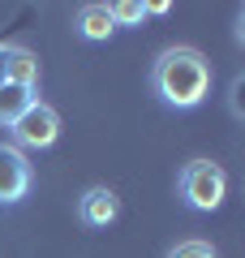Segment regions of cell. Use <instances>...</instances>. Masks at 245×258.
<instances>
[{
  "label": "cell",
  "instance_id": "7",
  "mask_svg": "<svg viewBox=\"0 0 245 258\" xmlns=\"http://www.w3.org/2000/svg\"><path fill=\"white\" fill-rule=\"evenodd\" d=\"M5 82H18V86H39V56L26 52V47H9V64H5Z\"/></svg>",
  "mask_w": 245,
  "mask_h": 258
},
{
  "label": "cell",
  "instance_id": "1",
  "mask_svg": "<svg viewBox=\"0 0 245 258\" xmlns=\"http://www.w3.org/2000/svg\"><path fill=\"white\" fill-rule=\"evenodd\" d=\"M151 86L172 108H198L211 95V60L198 47H168L151 69Z\"/></svg>",
  "mask_w": 245,
  "mask_h": 258
},
{
  "label": "cell",
  "instance_id": "12",
  "mask_svg": "<svg viewBox=\"0 0 245 258\" xmlns=\"http://www.w3.org/2000/svg\"><path fill=\"white\" fill-rule=\"evenodd\" d=\"M5 64H9V43H0V82H5Z\"/></svg>",
  "mask_w": 245,
  "mask_h": 258
},
{
  "label": "cell",
  "instance_id": "4",
  "mask_svg": "<svg viewBox=\"0 0 245 258\" xmlns=\"http://www.w3.org/2000/svg\"><path fill=\"white\" fill-rule=\"evenodd\" d=\"M30 181H35L30 159L22 155L13 142H0V207L22 203V198L30 194Z\"/></svg>",
  "mask_w": 245,
  "mask_h": 258
},
{
  "label": "cell",
  "instance_id": "2",
  "mask_svg": "<svg viewBox=\"0 0 245 258\" xmlns=\"http://www.w3.org/2000/svg\"><path fill=\"white\" fill-rule=\"evenodd\" d=\"M228 194V176L219 164H211V159H190V164L181 168V198L194 207V211H215L219 203H224Z\"/></svg>",
  "mask_w": 245,
  "mask_h": 258
},
{
  "label": "cell",
  "instance_id": "8",
  "mask_svg": "<svg viewBox=\"0 0 245 258\" xmlns=\"http://www.w3.org/2000/svg\"><path fill=\"white\" fill-rule=\"evenodd\" d=\"M78 30H82V39H108L116 30L108 5H82L78 9Z\"/></svg>",
  "mask_w": 245,
  "mask_h": 258
},
{
  "label": "cell",
  "instance_id": "5",
  "mask_svg": "<svg viewBox=\"0 0 245 258\" xmlns=\"http://www.w3.org/2000/svg\"><path fill=\"white\" fill-rule=\"evenodd\" d=\"M78 215H82L86 228H108V224L120 215V198L108 189V185H91V189L78 198Z\"/></svg>",
  "mask_w": 245,
  "mask_h": 258
},
{
  "label": "cell",
  "instance_id": "6",
  "mask_svg": "<svg viewBox=\"0 0 245 258\" xmlns=\"http://www.w3.org/2000/svg\"><path fill=\"white\" fill-rule=\"evenodd\" d=\"M35 103V91L30 86H18V82H0V125L13 129V120Z\"/></svg>",
  "mask_w": 245,
  "mask_h": 258
},
{
  "label": "cell",
  "instance_id": "11",
  "mask_svg": "<svg viewBox=\"0 0 245 258\" xmlns=\"http://www.w3.org/2000/svg\"><path fill=\"white\" fill-rule=\"evenodd\" d=\"M241 95H245V78H236V82H232V95H228V103H232V116H245Z\"/></svg>",
  "mask_w": 245,
  "mask_h": 258
},
{
  "label": "cell",
  "instance_id": "3",
  "mask_svg": "<svg viewBox=\"0 0 245 258\" xmlns=\"http://www.w3.org/2000/svg\"><path fill=\"white\" fill-rule=\"evenodd\" d=\"M56 138H60V116H56V108H47L43 99H35L18 120H13V147L18 151L22 147L43 151V147H52Z\"/></svg>",
  "mask_w": 245,
  "mask_h": 258
},
{
  "label": "cell",
  "instance_id": "9",
  "mask_svg": "<svg viewBox=\"0 0 245 258\" xmlns=\"http://www.w3.org/2000/svg\"><path fill=\"white\" fill-rule=\"evenodd\" d=\"M112 13V26H138V22L146 18V5H138V0H116V5H108Z\"/></svg>",
  "mask_w": 245,
  "mask_h": 258
},
{
  "label": "cell",
  "instance_id": "10",
  "mask_svg": "<svg viewBox=\"0 0 245 258\" xmlns=\"http://www.w3.org/2000/svg\"><path fill=\"white\" fill-rule=\"evenodd\" d=\"M163 258H215V245L211 241H181V245H172Z\"/></svg>",
  "mask_w": 245,
  "mask_h": 258
}]
</instances>
